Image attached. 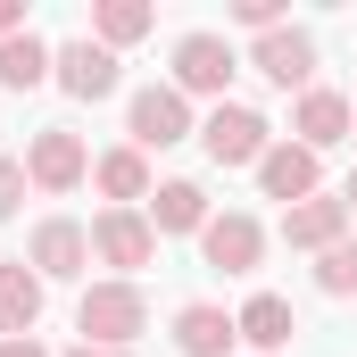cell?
I'll return each instance as SVG.
<instances>
[{
	"label": "cell",
	"mask_w": 357,
	"mask_h": 357,
	"mask_svg": "<svg viewBox=\"0 0 357 357\" xmlns=\"http://www.w3.org/2000/svg\"><path fill=\"white\" fill-rule=\"evenodd\" d=\"M75 333H84L91 349H133L142 333H150V299H142V282H84V299H75Z\"/></svg>",
	"instance_id": "cell-1"
},
{
	"label": "cell",
	"mask_w": 357,
	"mask_h": 357,
	"mask_svg": "<svg viewBox=\"0 0 357 357\" xmlns=\"http://www.w3.org/2000/svg\"><path fill=\"white\" fill-rule=\"evenodd\" d=\"M199 125H191V100H183L175 84H142L133 100H125V142L150 158V150H175V142H191Z\"/></svg>",
	"instance_id": "cell-2"
},
{
	"label": "cell",
	"mask_w": 357,
	"mask_h": 357,
	"mask_svg": "<svg viewBox=\"0 0 357 357\" xmlns=\"http://www.w3.org/2000/svg\"><path fill=\"white\" fill-rule=\"evenodd\" d=\"M274 142H282V133H274L258 108H241V100H225V108H208V116H199V150H208L216 167H258Z\"/></svg>",
	"instance_id": "cell-3"
},
{
	"label": "cell",
	"mask_w": 357,
	"mask_h": 357,
	"mask_svg": "<svg viewBox=\"0 0 357 357\" xmlns=\"http://www.w3.org/2000/svg\"><path fill=\"white\" fill-rule=\"evenodd\" d=\"M91 258H100V266H116V282H133V274L158 258L150 216H142V208H100V216H91Z\"/></svg>",
	"instance_id": "cell-4"
},
{
	"label": "cell",
	"mask_w": 357,
	"mask_h": 357,
	"mask_svg": "<svg viewBox=\"0 0 357 357\" xmlns=\"http://www.w3.org/2000/svg\"><path fill=\"white\" fill-rule=\"evenodd\" d=\"M84 175H91V150H84L75 125H42V133L25 142V183H33V191L59 199V191H75Z\"/></svg>",
	"instance_id": "cell-5"
},
{
	"label": "cell",
	"mask_w": 357,
	"mask_h": 357,
	"mask_svg": "<svg viewBox=\"0 0 357 357\" xmlns=\"http://www.w3.org/2000/svg\"><path fill=\"white\" fill-rule=\"evenodd\" d=\"M233 67H241V59H233L225 33H183V42H175V75H167V84H175L183 100H216V108H225Z\"/></svg>",
	"instance_id": "cell-6"
},
{
	"label": "cell",
	"mask_w": 357,
	"mask_h": 357,
	"mask_svg": "<svg viewBox=\"0 0 357 357\" xmlns=\"http://www.w3.org/2000/svg\"><path fill=\"white\" fill-rule=\"evenodd\" d=\"M250 67H258L274 91H316V33H307V25L258 33V42H250Z\"/></svg>",
	"instance_id": "cell-7"
},
{
	"label": "cell",
	"mask_w": 357,
	"mask_h": 357,
	"mask_svg": "<svg viewBox=\"0 0 357 357\" xmlns=\"http://www.w3.org/2000/svg\"><path fill=\"white\" fill-rule=\"evenodd\" d=\"M25 266L42 274V282H75V274L91 266V225H75V216H42L33 241H25Z\"/></svg>",
	"instance_id": "cell-8"
},
{
	"label": "cell",
	"mask_w": 357,
	"mask_h": 357,
	"mask_svg": "<svg viewBox=\"0 0 357 357\" xmlns=\"http://www.w3.org/2000/svg\"><path fill=\"white\" fill-rule=\"evenodd\" d=\"M199 258H208L216 274H258V258H266V225H258L250 208H225V216H208Z\"/></svg>",
	"instance_id": "cell-9"
},
{
	"label": "cell",
	"mask_w": 357,
	"mask_h": 357,
	"mask_svg": "<svg viewBox=\"0 0 357 357\" xmlns=\"http://www.w3.org/2000/svg\"><path fill=\"white\" fill-rule=\"evenodd\" d=\"M291 133H299V150H341L357 133V108H349V91H333V84H316V91H299V108H291Z\"/></svg>",
	"instance_id": "cell-10"
},
{
	"label": "cell",
	"mask_w": 357,
	"mask_h": 357,
	"mask_svg": "<svg viewBox=\"0 0 357 357\" xmlns=\"http://www.w3.org/2000/svg\"><path fill=\"white\" fill-rule=\"evenodd\" d=\"M258 191L282 199V208H299V199H316V191H324V158H316V150H299V142L282 133L266 158H258Z\"/></svg>",
	"instance_id": "cell-11"
},
{
	"label": "cell",
	"mask_w": 357,
	"mask_h": 357,
	"mask_svg": "<svg viewBox=\"0 0 357 357\" xmlns=\"http://www.w3.org/2000/svg\"><path fill=\"white\" fill-rule=\"evenodd\" d=\"M50 84L67 91V100H108L116 91V50H100V42H59L50 50Z\"/></svg>",
	"instance_id": "cell-12"
},
{
	"label": "cell",
	"mask_w": 357,
	"mask_h": 357,
	"mask_svg": "<svg viewBox=\"0 0 357 357\" xmlns=\"http://www.w3.org/2000/svg\"><path fill=\"white\" fill-rule=\"evenodd\" d=\"M282 241L291 250H341L349 241V199L341 191H316V199H299V208H282Z\"/></svg>",
	"instance_id": "cell-13"
},
{
	"label": "cell",
	"mask_w": 357,
	"mask_h": 357,
	"mask_svg": "<svg viewBox=\"0 0 357 357\" xmlns=\"http://www.w3.org/2000/svg\"><path fill=\"white\" fill-rule=\"evenodd\" d=\"M142 216H150V233L167 241V233H208V216H216V208H208V191H199L191 175H175V183H158V191H150V208H142Z\"/></svg>",
	"instance_id": "cell-14"
},
{
	"label": "cell",
	"mask_w": 357,
	"mask_h": 357,
	"mask_svg": "<svg viewBox=\"0 0 357 357\" xmlns=\"http://www.w3.org/2000/svg\"><path fill=\"white\" fill-rule=\"evenodd\" d=\"M233 341H241V324H233L216 299L175 307V349H183V357H233Z\"/></svg>",
	"instance_id": "cell-15"
},
{
	"label": "cell",
	"mask_w": 357,
	"mask_h": 357,
	"mask_svg": "<svg viewBox=\"0 0 357 357\" xmlns=\"http://www.w3.org/2000/svg\"><path fill=\"white\" fill-rule=\"evenodd\" d=\"M42 291H50V282L25 266V258L0 266V341H25V333L42 324Z\"/></svg>",
	"instance_id": "cell-16"
},
{
	"label": "cell",
	"mask_w": 357,
	"mask_h": 357,
	"mask_svg": "<svg viewBox=\"0 0 357 357\" xmlns=\"http://www.w3.org/2000/svg\"><path fill=\"white\" fill-rule=\"evenodd\" d=\"M91 183L108 191V208H142V199L158 191V183H150V158H142L133 142H125V150H100V158H91Z\"/></svg>",
	"instance_id": "cell-17"
},
{
	"label": "cell",
	"mask_w": 357,
	"mask_h": 357,
	"mask_svg": "<svg viewBox=\"0 0 357 357\" xmlns=\"http://www.w3.org/2000/svg\"><path fill=\"white\" fill-rule=\"evenodd\" d=\"M233 324H241V341H250V349H291V341H299V307H291L282 291H258Z\"/></svg>",
	"instance_id": "cell-18"
},
{
	"label": "cell",
	"mask_w": 357,
	"mask_h": 357,
	"mask_svg": "<svg viewBox=\"0 0 357 357\" xmlns=\"http://www.w3.org/2000/svg\"><path fill=\"white\" fill-rule=\"evenodd\" d=\"M50 84V42L42 33H8L0 42V91H42Z\"/></svg>",
	"instance_id": "cell-19"
},
{
	"label": "cell",
	"mask_w": 357,
	"mask_h": 357,
	"mask_svg": "<svg viewBox=\"0 0 357 357\" xmlns=\"http://www.w3.org/2000/svg\"><path fill=\"white\" fill-rule=\"evenodd\" d=\"M150 25H158L150 0H100V8H91V42H100V50H125V42H142Z\"/></svg>",
	"instance_id": "cell-20"
},
{
	"label": "cell",
	"mask_w": 357,
	"mask_h": 357,
	"mask_svg": "<svg viewBox=\"0 0 357 357\" xmlns=\"http://www.w3.org/2000/svg\"><path fill=\"white\" fill-rule=\"evenodd\" d=\"M316 291L324 299H357V241H341V250L316 258Z\"/></svg>",
	"instance_id": "cell-21"
},
{
	"label": "cell",
	"mask_w": 357,
	"mask_h": 357,
	"mask_svg": "<svg viewBox=\"0 0 357 357\" xmlns=\"http://www.w3.org/2000/svg\"><path fill=\"white\" fill-rule=\"evenodd\" d=\"M233 25H250V33H282L291 17H282V0H233Z\"/></svg>",
	"instance_id": "cell-22"
},
{
	"label": "cell",
	"mask_w": 357,
	"mask_h": 357,
	"mask_svg": "<svg viewBox=\"0 0 357 357\" xmlns=\"http://www.w3.org/2000/svg\"><path fill=\"white\" fill-rule=\"evenodd\" d=\"M25 191H33V183H25V158H0V225L25 208Z\"/></svg>",
	"instance_id": "cell-23"
},
{
	"label": "cell",
	"mask_w": 357,
	"mask_h": 357,
	"mask_svg": "<svg viewBox=\"0 0 357 357\" xmlns=\"http://www.w3.org/2000/svg\"><path fill=\"white\" fill-rule=\"evenodd\" d=\"M8 33H33V25H25V0H0V42H8Z\"/></svg>",
	"instance_id": "cell-24"
},
{
	"label": "cell",
	"mask_w": 357,
	"mask_h": 357,
	"mask_svg": "<svg viewBox=\"0 0 357 357\" xmlns=\"http://www.w3.org/2000/svg\"><path fill=\"white\" fill-rule=\"evenodd\" d=\"M0 357H50V349H42V341L25 333V341H0Z\"/></svg>",
	"instance_id": "cell-25"
},
{
	"label": "cell",
	"mask_w": 357,
	"mask_h": 357,
	"mask_svg": "<svg viewBox=\"0 0 357 357\" xmlns=\"http://www.w3.org/2000/svg\"><path fill=\"white\" fill-rule=\"evenodd\" d=\"M67 357H133V349H91V341H75Z\"/></svg>",
	"instance_id": "cell-26"
},
{
	"label": "cell",
	"mask_w": 357,
	"mask_h": 357,
	"mask_svg": "<svg viewBox=\"0 0 357 357\" xmlns=\"http://www.w3.org/2000/svg\"><path fill=\"white\" fill-rule=\"evenodd\" d=\"M341 199H349V216H357V167H349V183H341Z\"/></svg>",
	"instance_id": "cell-27"
},
{
	"label": "cell",
	"mask_w": 357,
	"mask_h": 357,
	"mask_svg": "<svg viewBox=\"0 0 357 357\" xmlns=\"http://www.w3.org/2000/svg\"><path fill=\"white\" fill-rule=\"evenodd\" d=\"M349 108H357V100H349Z\"/></svg>",
	"instance_id": "cell-28"
}]
</instances>
